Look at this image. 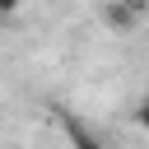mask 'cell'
Masks as SVG:
<instances>
[{
    "instance_id": "obj_2",
    "label": "cell",
    "mask_w": 149,
    "mask_h": 149,
    "mask_svg": "<svg viewBox=\"0 0 149 149\" xmlns=\"http://www.w3.org/2000/svg\"><path fill=\"white\" fill-rule=\"evenodd\" d=\"M135 121H140V130L149 135V102H140V107H135Z\"/></svg>"
},
{
    "instance_id": "obj_1",
    "label": "cell",
    "mask_w": 149,
    "mask_h": 149,
    "mask_svg": "<svg viewBox=\"0 0 149 149\" xmlns=\"http://www.w3.org/2000/svg\"><path fill=\"white\" fill-rule=\"evenodd\" d=\"M140 5H144V0H112V5L102 9V23L116 28V33H130L135 19H140Z\"/></svg>"
},
{
    "instance_id": "obj_3",
    "label": "cell",
    "mask_w": 149,
    "mask_h": 149,
    "mask_svg": "<svg viewBox=\"0 0 149 149\" xmlns=\"http://www.w3.org/2000/svg\"><path fill=\"white\" fill-rule=\"evenodd\" d=\"M19 5H23V0H0V14H14Z\"/></svg>"
}]
</instances>
